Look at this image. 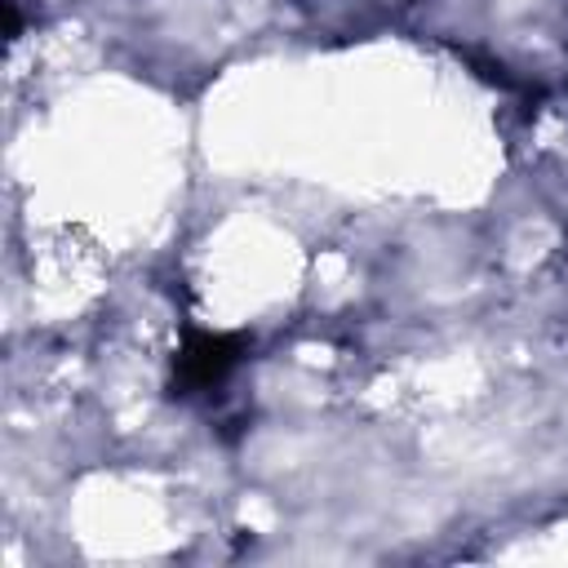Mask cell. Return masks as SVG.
<instances>
[{
	"label": "cell",
	"instance_id": "obj_1",
	"mask_svg": "<svg viewBox=\"0 0 568 568\" xmlns=\"http://www.w3.org/2000/svg\"><path fill=\"white\" fill-rule=\"evenodd\" d=\"M235 359H240V342H235V337H222V333H195V337L182 346V355H178V373H182L186 386L204 390V386L222 382V373H226Z\"/></svg>",
	"mask_w": 568,
	"mask_h": 568
}]
</instances>
